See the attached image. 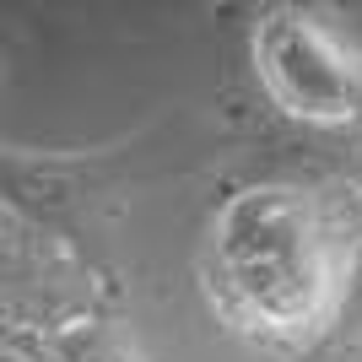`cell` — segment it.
<instances>
[{
	"label": "cell",
	"instance_id": "6da1fadb",
	"mask_svg": "<svg viewBox=\"0 0 362 362\" xmlns=\"http://www.w3.org/2000/svg\"><path fill=\"white\" fill-rule=\"evenodd\" d=\"M216 287L243 330L308 341L341 308L351 233L319 189H249L216 216Z\"/></svg>",
	"mask_w": 362,
	"mask_h": 362
},
{
	"label": "cell",
	"instance_id": "7a4b0ae2",
	"mask_svg": "<svg viewBox=\"0 0 362 362\" xmlns=\"http://www.w3.org/2000/svg\"><path fill=\"white\" fill-rule=\"evenodd\" d=\"M265 76L292 103V114H308V119L351 114V92L362 98V71H351V60L341 49H330V38L319 28H276Z\"/></svg>",
	"mask_w": 362,
	"mask_h": 362
}]
</instances>
